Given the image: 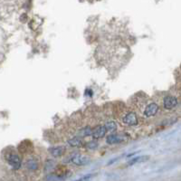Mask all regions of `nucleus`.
Segmentation results:
<instances>
[{
  "label": "nucleus",
  "mask_w": 181,
  "mask_h": 181,
  "mask_svg": "<svg viewBox=\"0 0 181 181\" xmlns=\"http://www.w3.org/2000/svg\"><path fill=\"white\" fill-rule=\"evenodd\" d=\"M159 105L153 102H147L142 101L141 104L139 106V111L141 112V114L145 117H152L157 114L159 111Z\"/></svg>",
  "instance_id": "nucleus-1"
},
{
  "label": "nucleus",
  "mask_w": 181,
  "mask_h": 181,
  "mask_svg": "<svg viewBox=\"0 0 181 181\" xmlns=\"http://www.w3.org/2000/svg\"><path fill=\"white\" fill-rule=\"evenodd\" d=\"M119 122L124 126H135L138 124V118L132 112H126L119 117Z\"/></svg>",
  "instance_id": "nucleus-2"
},
{
  "label": "nucleus",
  "mask_w": 181,
  "mask_h": 181,
  "mask_svg": "<svg viewBox=\"0 0 181 181\" xmlns=\"http://www.w3.org/2000/svg\"><path fill=\"white\" fill-rule=\"evenodd\" d=\"M6 160L8 162V164L14 168V170H17L21 167V159L20 157L16 154V153H9L6 156Z\"/></svg>",
  "instance_id": "nucleus-3"
},
{
  "label": "nucleus",
  "mask_w": 181,
  "mask_h": 181,
  "mask_svg": "<svg viewBox=\"0 0 181 181\" xmlns=\"http://www.w3.org/2000/svg\"><path fill=\"white\" fill-rule=\"evenodd\" d=\"M177 105V99L174 96H166L163 100V107L166 110H172Z\"/></svg>",
  "instance_id": "nucleus-4"
},
{
  "label": "nucleus",
  "mask_w": 181,
  "mask_h": 181,
  "mask_svg": "<svg viewBox=\"0 0 181 181\" xmlns=\"http://www.w3.org/2000/svg\"><path fill=\"white\" fill-rule=\"evenodd\" d=\"M71 161L77 166H83V165H86L90 162V159L87 158V157L80 155V154H75L72 158Z\"/></svg>",
  "instance_id": "nucleus-5"
},
{
  "label": "nucleus",
  "mask_w": 181,
  "mask_h": 181,
  "mask_svg": "<svg viewBox=\"0 0 181 181\" xmlns=\"http://www.w3.org/2000/svg\"><path fill=\"white\" fill-rule=\"evenodd\" d=\"M125 137L122 134H119V133H114V134H111L107 137V143L108 144H119L120 142L124 141Z\"/></svg>",
  "instance_id": "nucleus-6"
},
{
  "label": "nucleus",
  "mask_w": 181,
  "mask_h": 181,
  "mask_svg": "<svg viewBox=\"0 0 181 181\" xmlns=\"http://www.w3.org/2000/svg\"><path fill=\"white\" fill-rule=\"evenodd\" d=\"M106 131H107V129H106L105 126L99 125V126H97V127H96V128L92 130V138L95 139V140H97V139H102V137L105 136Z\"/></svg>",
  "instance_id": "nucleus-7"
},
{
  "label": "nucleus",
  "mask_w": 181,
  "mask_h": 181,
  "mask_svg": "<svg viewBox=\"0 0 181 181\" xmlns=\"http://www.w3.org/2000/svg\"><path fill=\"white\" fill-rule=\"evenodd\" d=\"M65 150L66 149H65L64 146H58V147L49 149V151H50V153L52 154L53 157H54V158H59V157H61L62 155L64 154Z\"/></svg>",
  "instance_id": "nucleus-8"
},
{
  "label": "nucleus",
  "mask_w": 181,
  "mask_h": 181,
  "mask_svg": "<svg viewBox=\"0 0 181 181\" xmlns=\"http://www.w3.org/2000/svg\"><path fill=\"white\" fill-rule=\"evenodd\" d=\"M26 168L28 170L35 171L38 168L39 165H38V162L36 161L34 159H30V160H27V161L26 163Z\"/></svg>",
  "instance_id": "nucleus-9"
},
{
  "label": "nucleus",
  "mask_w": 181,
  "mask_h": 181,
  "mask_svg": "<svg viewBox=\"0 0 181 181\" xmlns=\"http://www.w3.org/2000/svg\"><path fill=\"white\" fill-rule=\"evenodd\" d=\"M105 128L108 131L110 132H113L117 129V124L115 122H113V120H108V122H105Z\"/></svg>",
  "instance_id": "nucleus-10"
},
{
  "label": "nucleus",
  "mask_w": 181,
  "mask_h": 181,
  "mask_svg": "<svg viewBox=\"0 0 181 181\" xmlns=\"http://www.w3.org/2000/svg\"><path fill=\"white\" fill-rule=\"evenodd\" d=\"M148 159H149V156L137 157V158L131 159V160L128 162V165H133V164H136V163H139V162H143V161H145V160H147Z\"/></svg>",
  "instance_id": "nucleus-11"
},
{
  "label": "nucleus",
  "mask_w": 181,
  "mask_h": 181,
  "mask_svg": "<svg viewBox=\"0 0 181 181\" xmlns=\"http://www.w3.org/2000/svg\"><path fill=\"white\" fill-rule=\"evenodd\" d=\"M82 140L77 138V137H74V138H72V140H68V144L72 147H80V146H82Z\"/></svg>",
  "instance_id": "nucleus-12"
},
{
  "label": "nucleus",
  "mask_w": 181,
  "mask_h": 181,
  "mask_svg": "<svg viewBox=\"0 0 181 181\" xmlns=\"http://www.w3.org/2000/svg\"><path fill=\"white\" fill-rule=\"evenodd\" d=\"M92 130L89 127L82 129V131H81V135H82V137H85V136L87 137V136H90V135H92Z\"/></svg>",
  "instance_id": "nucleus-13"
},
{
  "label": "nucleus",
  "mask_w": 181,
  "mask_h": 181,
  "mask_svg": "<svg viewBox=\"0 0 181 181\" xmlns=\"http://www.w3.org/2000/svg\"><path fill=\"white\" fill-rule=\"evenodd\" d=\"M98 147V143L92 140V141H89L87 144H86V148L89 149V150H96Z\"/></svg>",
  "instance_id": "nucleus-14"
},
{
  "label": "nucleus",
  "mask_w": 181,
  "mask_h": 181,
  "mask_svg": "<svg viewBox=\"0 0 181 181\" xmlns=\"http://www.w3.org/2000/svg\"><path fill=\"white\" fill-rule=\"evenodd\" d=\"M92 177H93V175L89 174V175L84 176V177H81V178H79V179H77V180H75V181H88V180L91 179Z\"/></svg>",
  "instance_id": "nucleus-15"
}]
</instances>
